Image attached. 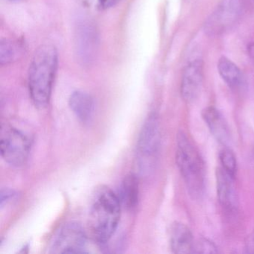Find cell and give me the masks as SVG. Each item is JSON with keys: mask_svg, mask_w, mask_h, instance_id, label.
<instances>
[{"mask_svg": "<svg viewBox=\"0 0 254 254\" xmlns=\"http://www.w3.org/2000/svg\"><path fill=\"white\" fill-rule=\"evenodd\" d=\"M59 65V55L52 44H44L35 52L29 65V94L35 107L45 109L50 102Z\"/></svg>", "mask_w": 254, "mask_h": 254, "instance_id": "obj_1", "label": "cell"}, {"mask_svg": "<svg viewBox=\"0 0 254 254\" xmlns=\"http://www.w3.org/2000/svg\"><path fill=\"white\" fill-rule=\"evenodd\" d=\"M121 215L118 196L107 187L96 190L90 207L89 226L94 240L105 245L114 236Z\"/></svg>", "mask_w": 254, "mask_h": 254, "instance_id": "obj_2", "label": "cell"}, {"mask_svg": "<svg viewBox=\"0 0 254 254\" xmlns=\"http://www.w3.org/2000/svg\"><path fill=\"white\" fill-rule=\"evenodd\" d=\"M176 163L190 195L195 199L200 197L204 190V163L183 132L177 138Z\"/></svg>", "mask_w": 254, "mask_h": 254, "instance_id": "obj_3", "label": "cell"}, {"mask_svg": "<svg viewBox=\"0 0 254 254\" xmlns=\"http://www.w3.org/2000/svg\"><path fill=\"white\" fill-rule=\"evenodd\" d=\"M31 140L22 130L13 126H2L0 151L3 160L13 167L24 166L29 159Z\"/></svg>", "mask_w": 254, "mask_h": 254, "instance_id": "obj_4", "label": "cell"}, {"mask_svg": "<svg viewBox=\"0 0 254 254\" xmlns=\"http://www.w3.org/2000/svg\"><path fill=\"white\" fill-rule=\"evenodd\" d=\"M160 143V128L156 114H151L144 123L136 146L138 164L142 173L149 172Z\"/></svg>", "mask_w": 254, "mask_h": 254, "instance_id": "obj_5", "label": "cell"}, {"mask_svg": "<svg viewBox=\"0 0 254 254\" xmlns=\"http://www.w3.org/2000/svg\"><path fill=\"white\" fill-rule=\"evenodd\" d=\"M85 231L79 223L69 221L61 227L53 238L52 254H84L87 247Z\"/></svg>", "mask_w": 254, "mask_h": 254, "instance_id": "obj_6", "label": "cell"}, {"mask_svg": "<svg viewBox=\"0 0 254 254\" xmlns=\"http://www.w3.org/2000/svg\"><path fill=\"white\" fill-rule=\"evenodd\" d=\"M242 0H223L204 25L209 36H219L235 26L242 12Z\"/></svg>", "mask_w": 254, "mask_h": 254, "instance_id": "obj_7", "label": "cell"}, {"mask_svg": "<svg viewBox=\"0 0 254 254\" xmlns=\"http://www.w3.org/2000/svg\"><path fill=\"white\" fill-rule=\"evenodd\" d=\"M75 38L78 60L83 64H90L96 57L99 44L96 28L89 22H83L78 26Z\"/></svg>", "mask_w": 254, "mask_h": 254, "instance_id": "obj_8", "label": "cell"}, {"mask_svg": "<svg viewBox=\"0 0 254 254\" xmlns=\"http://www.w3.org/2000/svg\"><path fill=\"white\" fill-rule=\"evenodd\" d=\"M203 81V64L200 59H194L186 66L182 75L181 92L183 99L187 102L197 99Z\"/></svg>", "mask_w": 254, "mask_h": 254, "instance_id": "obj_9", "label": "cell"}, {"mask_svg": "<svg viewBox=\"0 0 254 254\" xmlns=\"http://www.w3.org/2000/svg\"><path fill=\"white\" fill-rule=\"evenodd\" d=\"M202 117L215 139L223 145H228L231 141V134L221 112L214 107H208L202 111Z\"/></svg>", "mask_w": 254, "mask_h": 254, "instance_id": "obj_10", "label": "cell"}, {"mask_svg": "<svg viewBox=\"0 0 254 254\" xmlns=\"http://www.w3.org/2000/svg\"><path fill=\"white\" fill-rule=\"evenodd\" d=\"M216 187L218 200L221 204L227 209H232L236 207L237 203L236 190L233 180L221 167L216 169Z\"/></svg>", "mask_w": 254, "mask_h": 254, "instance_id": "obj_11", "label": "cell"}, {"mask_svg": "<svg viewBox=\"0 0 254 254\" xmlns=\"http://www.w3.org/2000/svg\"><path fill=\"white\" fill-rule=\"evenodd\" d=\"M170 245L175 254L192 253L194 247L192 233L186 224L175 222L170 229Z\"/></svg>", "mask_w": 254, "mask_h": 254, "instance_id": "obj_12", "label": "cell"}, {"mask_svg": "<svg viewBox=\"0 0 254 254\" xmlns=\"http://www.w3.org/2000/svg\"><path fill=\"white\" fill-rule=\"evenodd\" d=\"M71 111L83 123L91 121L94 114L95 104L93 97L82 90H77L71 94L69 99Z\"/></svg>", "mask_w": 254, "mask_h": 254, "instance_id": "obj_13", "label": "cell"}, {"mask_svg": "<svg viewBox=\"0 0 254 254\" xmlns=\"http://www.w3.org/2000/svg\"><path fill=\"white\" fill-rule=\"evenodd\" d=\"M119 198L127 210H133L136 207L139 200V181L136 175L129 174L125 177L120 185Z\"/></svg>", "mask_w": 254, "mask_h": 254, "instance_id": "obj_14", "label": "cell"}, {"mask_svg": "<svg viewBox=\"0 0 254 254\" xmlns=\"http://www.w3.org/2000/svg\"><path fill=\"white\" fill-rule=\"evenodd\" d=\"M218 70L222 79L231 88H240L245 84V77L242 71L227 58L219 59Z\"/></svg>", "mask_w": 254, "mask_h": 254, "instance_id": "obj_15", "label": "cell"}, {"mask_svg": "<svg viewBox=\"0 0 254 254\" xmlns=\"http://www.w3.org/2000/svg\"><path fill=\"white\" fill-rule=\"evenodd\" d=\"M23 47L20 43L12 40H2L0 44V63L2 66L15 62L23 53Z\"/></svg>", "mask_w": 254, "mask_h": 254, "instance_id": "obj_16", "label": "cell"}, {"mask_svg": "<svg viewBox=\"0 0 254 254\" xmlns=\"http://www.w3.org/2000/svg\"><path fill=\"white\" fill-rule=\"evenodd\" d=\"M219 160L221 168L227 172L230 176L235 178L237 171V162L236 156L229 148H224L220 151Z\"/></svg>", "mask_w": 254, "mask_h": 254, "instance_id": "obj_17", "label": "cell"}, {"mask_svg": "<svg viewBox=\"0 0 254 254\" xmlns=\"http://www.w3.org/2000/svg\"><path fill=\"white\" fill-rule=\"evenodd\" d=\"M218 252L215 244L209 239H200L194 243L192 253L194 254H217Z\"/></svg>", "mask_w": 254, "mask_h": 254, "instance_id": "obj_18", "label": "cell"}, {"mask_svg": "<svg viewBox=\"0 0 254 254\" xmlns=\"http://www.w3.org/2000/svg\"><path fill=\"white\" fill-rule=\"evenodd\" d=\"M17 194L14 190L11 189H2L0 194V206L3 207L4 205L9 203L17 197Z\"/></svg>", "mask_w": 254, "mask_h": 254, "instance_id": "obj_19", "label": "cell"}, {"mask_svg": "<svg viewBox=\"0 0 254 254\" xmlns=\"http://www.w3.org/2000/svg\"><path fill=\"white\" fill-rule=\"evenodd\" d=\"M245 250L248 254H254V231H253L247 238L245 242Z\"/></svg>", "mask_w": 254, "mask_h": 254, "instance_id": "obj_20", "label": "cell"}, {"mask_svg": "<svg viewBox=\"0 0 254 254\" xmlns=\"http://www.w3.org/2000/svg\"><path fill=\"white\" fill-rule=\"evenodd\" d=\"M121 0H98L99 5L102 8H110L115 6Z\"/></svg>", "mask_w": 254, "mask_h": 254, "instance_id": "obj_21", "label": "cell"}, {"mask_svg": "<svg viewBox=\"0 0 254 254\" xmlns=\"http://www.w3.org/2000/svg\"><path fill=\"white\" fill-rule=\"evenodd\" d=\"M248 56L252 61L253 64L254 65V43H251L248 47Z\"/></svg>", "mask_w": 254, "mask_h": 254, "instance_id": "obj_22", "label": "cell"}, {"mask_svg": "<svg viewBox=\"0 0 254 254\" xmlns=\"http://www.w3.org/2000/svg\"><path fill=\"white\" fill-rule=\"evenodd\" d=\"M7 1H11V2H14V1H19V0H7Z\"/></svg>", "mask_w": 254, "mask_h": 254, "instance_id": "obj_23", "label": "cell"}]
</instances>
